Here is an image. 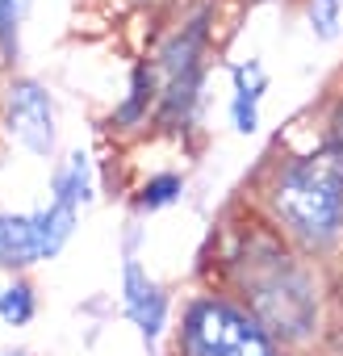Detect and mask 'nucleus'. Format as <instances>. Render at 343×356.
Here are the masks:
<instances>
[{
	"label": "nucleus",
	"instance_id": "obj_2",
	"mask_svg": "<svg viewBox=\"0 0 343 356\" xmlns=\"http://www.w3.org/2000/svg\"><path fill=\"white\" fill-rule=\"evenodd\" d=\"M251 206L310 260L343 243V151L322 134L306 151H276L251 185Z\"/></svg>",
	"mask_w": 343,
	"mask_h": 356
},
{
	"label": "nucleus",
	"instance_id": "obj_8",
	"mask_svg": "<svg viewBox=\"0 0 343 356\" xmlns=\"http://www.w3.org/2000/svg\"><path fill=\"white\" fill-rule=\"evenodd\" d=\"M155 105H159V76H155L151 59H138L134 72H130V88H126L122 105L109 113V130H117V134H138L142 126H151Z\"/></svg>",
	"mask_w": 343,
	"mask_h": 356
},
{
	"label": "nucleus",
	"instance_id": "obj_5",
	"mask_svg": "<svg viewBox=\"0 0 343 356\" xmlns=\"http://www.w3.org/2000/svg\"><path fill=\"white\" fill-rule=\"evenodd\" d=\"M76 222L80 210L59 197H51V206L34 214H0V268H30L59 256Z\"/></svg>",
	"mask_w": 343,
	"mask_h": 356
},
{
	"label": "nucleus",
	"instance_id": "obj_7",
	"mask_svg": "<svg viewBox=\"0 0 343 356\" xmlns=\"http://www.w3.org/2000/svg\"><path fill=\"white\" fill-rule=\"evenodd\" d=\"M122 306H126V318L142 331V339L151 343L159 331H163V323H167V298H163V289L147 277V268L130 256L126 260V268H122Z\"/></svg>",
	"mask_w": 343,
	"mask_h": 356
},
{
	"label": "nucleus",
	"instance_id": "obj_3",
	"mask_svg": "<svg viewBox=\"0 0 343 356\" xmlns=\"http://www.w3.org/2000/svg\"><path fill=\"white\" fill-rule=\"evenodd\" d=\"M210 26H214V9H197L151 55V67L159 76V105H155L151 126L163 130V134H185L197 122L201 88H206V63H210V42H214Z\"/></svg>",
	"mask_w": 343,
	"mask_h": 356
},
{
	"label": "nucleus",
	"instance_id": "obj_12",
	"mask_svg": "<svg viewBox=\"0 0 343 356\" xmlns=\"http://www.w3.org/2000/svg\"><path fill=\"white\" fill-rule=\"evenodd\" d=\"M34 314H38V293L30 281H13V285L0 289V318L9 327H26Z\"/></svg>",
	"mask_w": 343,
	"mask_h": 356
},
{
	"label": "nucleus",
	"instance_id": "obj_9",
	"mask_svg": "<svg viewBox=\"0 0 343 356\" xmlns=\"http://www.w3.org/2000/svg\"><path fill=\"white\" fill-rule=\"evenodd\" d=\"M268 92V76L256 59L247 63H231V122L239 134H256L260 130V105Z\"/></svg>",
	"mask_w": 343,
	"mask_h": 356
},
{
	"label": "nucleus",
	"instance_id": "obj_13",
	"mask_svg": "<svg viewBox=\"0 0 343 356\" xmlns=\"http://www.w3.org/2000/svg\"><path fill=\"white\" fill-rule=\"evenodd\" d=\"M306 17H310L314 38L331 42L343 26V0H306Z\"/></svg>",
	"mask_w": 343,
	"mask_h": 356
},
{
	"label": "nucleus",
	"instance_id": "obj_1",
	"mask_svg": "<svg viewBox=\"0 0 343 356\" xmlns=\"http://www.w3.org/2000/svg\"><path fill=\"white\" fill-rule=\"evenodd\" d=\"M214 281L239 298L281 348H301L322 323V281L306 252H297L256 206L226 222L214 243Z\"/></svg>",
	"mask_w": 343,
	"mask_h": 356
},
{
	"label": "nucleus",
	"instance_id": "obj_14",
	"mask_svg": "<svg viewBox=\"0 0 343 356\" xmlns=\"http://www.w3.org/2000/svg\"><path fill=\"white\" fill-rule=\"evenodd\" d=\"M326 138L343 151V88L331 97V109H326Z\"/></svg>",
	"mask_w": 343,
	"mask_h": 356
},
{
	"label": "nucleus",
	"instance_id": "obj_15",
	"mask_svg": "<svg viewBox=\"0 0 343 356\" xmlns=\"http://www.w3.org/2000/svg\"><path fill=\"white\" fill-rule=\"evenodd\" d=\"M0 356H30V352H0Z\"/></svg>",
	"mask_w": 343,
	"mask_h": 356
},
{
	"label": "nucleus",
	"instance_id": "obj_4",
	"mask_svg": "<svg viewBox=\"0 0 343 356\" xmlns=\"http://www.w3.org/2000/svg\"><path fill=\"white\" fill-rule=\"evenodd\" d=\"M176 356H281V343L239 298L214 285L185 302Z\"/></svg>",
	"mask_w": 343,
	"mask_h": 356
},
{
	"label": "nucleus",
	"instance_id": "obj_11",
	"mask_svg": "<svg viewBox=\"0 0 343 356\" xmlns=\"http://www.w3.org/2000/svg\"><path fill=\"white\" fill-rule=\"evenodd\" d=\"M26 13H30V0H0V63H13L22 55Z\"/></svg>",
	"mask_w": 343,
	"mask_h": 356
},
{
	"label": "nucleus",
	"instance_id": "obj_10",
	"mask_svg": "<svg viewBox=\"0 0 343 356\" xmlns=\"http://www.w3.org/2000/svg\"><path fill=\"white\" fill-rule=\"evenodd\" d=\"M181 193H185V176H176V172H155V176H147V181L138 185L134 210H142V214L163 210L172 202H181Z\"/></svg>",
	"mask_w": 343,
	"mask_h": 356
},
{
	"label": "nucleus",
	"instance_id": "obj_6",
	"mask_svg": "<svg viewBox=\"0 0 343 356\" xmlns=\"http://www.w3.org/2000/svg\"><path fill=\"white\" fill-rule=\"evenodd\" d=\"M5 130L34 155L55 151V101H51L47 84L17 76L5 88Z\"/></svg>",
	"mask_w": 343,
	"mask_h": 356
}]
</instances>
